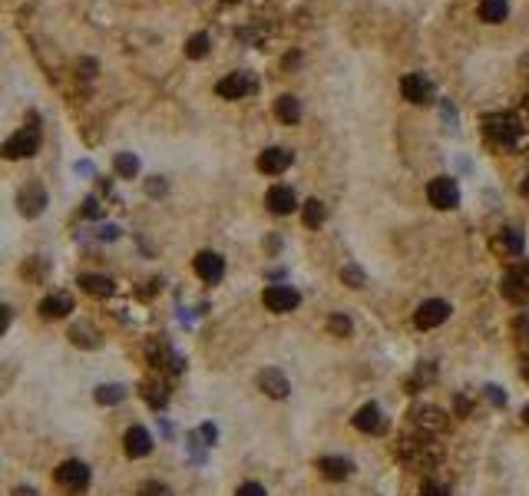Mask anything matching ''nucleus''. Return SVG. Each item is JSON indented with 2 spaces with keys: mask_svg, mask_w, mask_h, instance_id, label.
I'll list each match as a JSON object with an SVG mask.
<instances>
[{
  "mask_svg": "<svg viewBox=\"0 0 529 496\" xmlns=\"http://www.w3.org/2000/svg\"><path fill=\"white\" fill-rule=\"evenodd\" d=\"M483 129H486V139L496 146H503V149H510V146L520 143V136H523V126L520 119L513 113H493L483 119Z\"/></svg>",
  "mask_w": 529,
  "mask_h": 496,
  "instance_id": "1",
  "label": "nucleus"
},
{
  "mask_svg": "<svg viewBox=\"0 0 529 496\" xmlns=\"http://www.w3.org/2000/svg\"><path fill=\"white\" fill-rule=\"evenodd\" d=\"M53 480H57L60 490H67V493H83L89 487V467L87 463H80V460H67V463H60L53 470Z\"/></svg>",
  "mask_w": 529,
  "mask_h": 496,
  "instance_id": "2",
  "label": "nucleus"
},
{
  "mask_svg": "<svg viewBox=\"0 0 529 496\" xmlns=\"http://www.w3.org/2000/svg\"><path fill=\"white\" fill-rule=\"evenodd\" d=\"M427 199H430L433 209H457L460 205V185H457V179H450V176H437V179H430V185H427Z\"/></svg>",
  "mask_w": 529,
  "mask_h": 496,
  "instance_id": "3",
  "label": "nucleus"
},
{
  "mask_svg": "<svg viewBox=\"0 0 529 496\" xmlns=\"http://www.w3.org/2000/svg\"><path fill=\"white\" fill-rule=\"evenodd\" d=\"M261 305L268 311H275V315H288V311H295L301 305V295L291 285H268L265 295H261Z\"/></svg>",
  "mask_w": 529,
  "mask_h": 496,
  "instance_id": "4",
  "label": "nucleus"
},
{
  "mask_svg": "<svg viewBox=\"0 0 529 496\" xmlns=\"http://www.w3.org/2000/svg\"><path fill=\"white\" fill-rule=\"evenodd\" d=\"M258 90V83H255V77L251 73H229V77H222L219 83H215V93L222 96V99H245V96H251Z\"/></svg>",
  "mask_w": 529,
  "mask_h": 496,
  "instance_id": "5",
  "label": "nucleus"
},
{
  "mask_svg": "<svg viewBox=\"0 0 529 496\" xmlns=\"http://www.w3.org/2000/svg\"><path fill=\"white\" fill-rule=\"evenodd\" d=\"M40 149V133L37 126H30V129H20V133H13L4 143V156L7 159H27V156H33Z\"/></svg>",
  "mask_w": 529,
  "mask_h": 496,
  "instance_id": "6",
  "label": "nucleus"
},
{
  "mask_svg": "<svg viewBox=\"0 0 529 496\" xmlns=\"http://www.w3.org/2000/svg\"><path fill=\"white\" fill-rule=\"evenodd\" d=\"M400 93H404L407 103H414V106H427L433 103V83L423 73H407L404 80H400Z\"/></svg>",
  "mask_w": 529,
  "mask_h": 496,
  "instance_id": "7",
  "label": "nucleus"
},
{
  "mask_svg": "<svg viewBox=\"0 0 529 496\" xmlns=\"http://www.w3.org/2000/svg\"><path fill=\"white\" fill-rule=\"evenodd\" d=\"M17 209L23 219H37L40 212L47 209V189H43L40 182H27L17 195Z\"/></svg>",
  "mask_w": 529,
  "mask_h": 496,
  "instance_id": "8",
  "label": "nucleus"
},
{
  "mask_svg": "<svg viewBox=\"0 0 529 496\" xmlns=\"http://www.w3.org/2000/svg\"><path fill=\"white\" fill-rule=\"evenodd\" d=\"M447 318H450V305L440 301V298H430V301H423V305L417 308L414 325L420 328V331H430V328H440Z\"/></svg>",
  "mask_w": 529,
  "mask_h": 496,
  "instance_id": "9",
  "label": "nucleus"
},
{
  "mask_svg": "<svg viewBox=\"0 0 529 496\" xmlns=\"http://www.w3.org/2000/svg\"><path fill=\"white\" fill-rule=\"evenodd\" d=\"M195 275L202 278L205 285H219L225 278V258L219 252H199L195 255Z\"/></svg>",
  "mask_w": 529,
  "mask_h": 496,
  "instance_id": "10",
  "label": "nucleus"
},
{
  "mask_svg": "<svg viewBox=\"0 0 529 496\" xmlns=\"http://www.w3.org/2000/svg\"><path fill=\"white\" fill-rule=\"evenodd\" d=\"M291 159H295V156H291L288 149H281V146H268V149L258 156V172H265V176H281V172L291 166Z\"/></svg>",
  "mask_w": 529,
  "mask_h": 496,
  "instance_id": "11",
  "label": "nucleus"
},
{
  "mask_svg": "<svg viewBox=\"0 0 529 496\" xmlns=\"http://www.w3.org/2000/svg\"><path fill=\"white\" fill-rule=\"evenodd\" d=\"M123 450H126V457H149L153 453V437H149V430L143 427H129L126 430V437H123Z\"/></svg>",
  "mask_w": 529,
  "mask_h": 496,
  "instance_id": "12",
  "label": "nucleus"
},
{
  "mask_svg": "<svg viewBox=\"0 0 529 496\" xmlns=\"http://www.w3.org/2000/svg\"><path fill=\"white\" fill-rule=\"evenodd\" d=\"M500 291L510 298L513 305H526V301H529V281H526V275H523V271H506V275H503V281H500Z\"/></svg>",
  "mask_w": 529,
  "mask_h": 496,
  "instance_id": "13",
  "label": "nucleus"
},
{
  "mask_svg": "<svg viewBox=\"0 0 529 496\" xmlns=\"http://www.w3.org/2000/svg\"><path fill=\"white\" fill-rule=\"evenodd\" d=\"M258 387L268 397H275V401H285L288 397V391H291V384H288V377L281 371H275V367H265V371L258 374Z\"/></svg>",
  "mask_w": 529,
  "mask_h": 496,
  "instance_id": "14",
  "label": "nucleus"
},
{
  "mask_svg": "<svg viewBox=\"0 0 529 496\" xmlns=\"http://www.w3.org/2000/svg\"><path fill=\"white\" fill-rule=\"evenodd\" d=\"M265 205H268L275 215H288V212L298 209V199H295V189L288 185H271L268 195H265Z\"/></svg>",
  "mask_w": 529,
  "mask_h": 496,
  "instance_id": "15",
  "label": "nucleus"
},
{
  "mask_svg": "<svg viewBox=\"0 0 529 496\" xmlns=\"http://www.w3.org/2000/svg\"><path fill=\"white\" fill-rule=\"evenodd\" d=\"M73 311V298L70 295H50L40 301V318L43 321H60V318H67Z\"/></svg>",
  "mask_w": 529,
  "mask_h": 496,
  "instance_id": "16",
  "label": "nucleus"
},
{
  "mask_svg": "<svg viewBox=\"0 0 529 496\" xmlns=\"http://www.w3.org/2000/svg\"><path fill=\"white\" fill-rule=\"evenodd\" d=\"M354 427L361 430V433H381V430H384V414H381V407H377V404H364L354 417Z\"/></svg>",
  "mask_w": 529,
  "mask_h": 496,
  "instance_id": "17",
  "label": "nucleus"
},
{
  "mask_svg": "<svg viewBox=\"0 0 529 496\" xmlns=\"http://www.w3.org/2000/svg\"><path fill=\"white\" fill-rule=\"evenodd\" d=\"M275 116H278L281 123L295 126L301 119V99H298V96H291V93L278 96V99H275Z\"/></svg>",
  "mask_w": 529,
  "mask_h": 496,
  "instance_id": "18",
  "label": "nucleus"
},
{
  "mask_svg": "<svg viewBox=\"0 0 529 496\" xmlns=\"http://www.w3.org/2000/svg\"><path fill=\"white\" fill-rule=\"evenodd\" d=\"M317 470H321V477H327V480H347L351 477V460H344V457H321L317 460Z\"/></svg>",
  "mask_w": 529,
  "mask_h": 496,
  "instance_id": "19",
  "label": "nucleus"
},
{
  "mask_svg": "<svg viewBox=\"0 0 529 496\" xmlns=\"http://www.w3.org/2000/svg\"><path fill=\"white\" fill-rule=\"evenodd\" d=\"M510 14V4L506 0H480V20L483 23H503Z\"/></svg>",
  "mask_w": 529,
  "mask_h": 496,
  "instance_id": "20",
  "label": "nucleus"
},
{
  "mask_svg": "<svg viewBox=\"0 0 529 496\" xmlns=\"http://www.w3.org/2000/svg\"><path fill=\"white\" fill-rule=\"evenodd\" d=\"M87 295H93V298H106L109 291H113V281L106 275H80V281H77Z\"/></svg>",
  "mask_w": 529,
  "mask_h": 496,
  "instance_id": "21",
  "label": "nucleus"
},
{
  "mask_svg": "<svg viewBox=\"0 0 529 496\" xmlns=\"http://www.w3.org/2000/svg\"><path fill=\"white\" fill-rule=\"evenodd\" d=\"M496 248L503 255H523V232L520 229H503L496 235Z\"/></svg>",
  "mask_w": 529,
  "mask_h": 496,
  "instance_id": "22",
  "label": "nucleus"
},
{
  "mask_svg": "<svg viewBox=\"0 0 529 496\" xmlns=\"http://www.w3.org/2000/svg\"><path fill=\"white\" fill-rule=\"evenodd\" d=\"M301 219H305V225H308V229H317V225H321V222L327 219L325 202L308 199V202H305V205H301Z\"/></svg>",
  "mask_w": 529,
  "mask_h": 496,
  "instance_id": "23",
  "label": "nucleus"
},
{
  "mask_svg": "<svg viewBox=\"0 0 529 496\" xmlns=\"http://www.w3.org/2000/svg\"><path fill=\"white\" fill-rule=\"evenodd\" d=\"M209 47H212L209 33H205V30H199V33H192V37L185 40V57H189V60H202L205 53H209Z\"/></svg>",
  "mask_w": 529,
  "mask_h": 496,
  "instance_id": "24",
  "label": "nucleus"
},
{
  "mask_svg": "<svg viewBox=\"0 0 529 496\" xmlns=\"http://www.w3.org/2000/svg\"><path fill=\"white\" fill-rule=\"evenodd\" d=\"M414 417L420 427H430V430L447 427V417H443V411H437V407H420V411H414Z\"/></svg>",
  "mask_w": 529,
  "mask_h": 496,
  "instance_id": "25",
  "label": "nucleus"
},
{
  "mask_svg": "<svg viewBox=\"0 0 529 496\" xmlns=\"http://www.w3.org/2000/svg\"><path fill=\"white\" fill-rule=\"evenodd\" d=\"M97 401L103 404V407L123 404V401H126V387H123V384H103V387L97 391Z\"/></svg>",
  "mask_w": 529,
  "mask_h": 496,
  "instance_id": "26",
  "label": "nucleus"
},
{
  "mask_svg": "<svg viewBox=\"0 0 529 496\" xmlns=\"http://www.w3.org/2000/svg\"><path fill=\"white\" fill-rule=\"evenodd\" d=\"M113 169H116V176H123V179H133L136 172H139V159H136L133 153H116Z\"/></svg>",
  "mask_w": 529,
  "mask_h": 496,
  "instance_id": "27",
  "label": "nucleus"
},
{
  "mask_svg": "<svg viewBox=\"0 0 529 496\" xmlns=\"http://www.w3.org/2000/svg\"><path fill=\"white\" fill-rule=\"evenodd\" d=\"M70 341L77 344V347H97V331H93V328L89 325H77L73 328V331H70Z\"/></svg>",
  "mask_w": 529,
  "mask_h": 496,
  "instance_id": "28",
  "label": "nucleus"
},
{
  "mask_svg": "<svg viewBox=\"0 0 529 496\" xmlns=\"http://www.w3.org/2000/svg\"><path fill=\"white\" fill-rule=\"evenodd\" d=\"M327 328H331V331H334L337 338H347V334L354 331V325H351V318H347V315H331Z\"/></svg>",
  "mask_w": 529,
  "mask_h": 496,
  "instance_id": "29",
  "label": "nucleus"
},
{
  "mask_svg": "<svg viewBox=\"0 0 529 496\" xmlns=\"http://www.w3.org/2000/svg\"><path fill=\"white\" fill-rule=\"evenodd\" d=\"M341 278H344V285H351V288L364 285V271H361L357 265H344V268H341Z\"/></svg>",
  "mask_w": 529,
  "mask_h": 496,
  "instance_id": "30",
  "label": "nucleus"
},
{
  "mask_svg": "<svg viewBox=\"0 0 529 496\" xmlns=\"http://www.w3.org/2000/svg\"><path fill=\"white\" fill-rule=\"evenodd\" d=\"M420 496H450V487H443V483H423L420 487Z\"/></svg>",
  "mask_w": 529,
  "mask_h": 496,
  "instance_id": "31",
  "label": "nucleus"
},
{
  "mask_svg": "<svg viewBox=\"0 0 529 496\" xmlns=\"http://www.w3.org/2000/svg\"><path fill=\"white\" fill-rule=\"evenodd\" d=\"M139 496H173V490L163 487V483H146V487L139 490Z\"/></svg>",
  "mask_w": 529,
  "mask_h": 496,
  "instance_id": "32",
  "label": "nucleus"
},
{
  "mask_svg": "<svg viewBox=\"0 0 529 496\" xmlns=\"http://www.w3.org/2000/svg\"><path fill=\"white\" fill-rule=\"evenodd\" d=\"M235 496H268V493H265L261 483H241V487L235 490Z\"/></svg>",
  "mask_w": 529,
  "mask_h": 496,
  "instance_id": "33",
  "label": "nucleus"
},
{
  "mask_svg": "<svg viewBox=\"0 0 529 496\" xmlns=\"http://www.w3.org/2000/svg\"><path fill=\"white\" fill-rule=\"evenodd\" d=\"M146 192H149V195H165V182L159 179V176H153V179L146 182Z\"/></svg>",
  "mask_w": 529,
  "mask_h": 496,
  "instance_id": "34",
  "label": "nucleus"
},
{
  "mask_svg": "<svg viewBox=\"0 0 529 496\" xmlns=\"http://www.w3.org/2000/svg\"><path fill=\"white\" fill-rule=\"evenodd\" d=\"M486 397H490V401L496 404V407H503V404H506V394H503L500 387H493V384H490V387H486Z\"/></svg>",
  "mask_w": 529,
  "mask_h": 496,
  "instance_id": "35",
  "label": "nucleus"
},
{
  "mask_svg": "<svg viewBox=\"0 0 529 496\" xmlns=\"http://www.w3.org/2000/svg\"><path fill=\"white\" fill-rule=\"evenodd\" d=\"M97 199H87V215H97Z\"/></svg>",
  "mask_w": 529,
  "mask_h": 496,
  "instance_id": "36",
  "label": "nucleus"
},
{
  "mask_svg": "<svg viewBox=\"0 0 529 496\" xmlns=\"http://www.w3.org/2000/svg\"><path fill=\"white\" fill-rule=\"evenodd\" d=\"M13 496H37V490H33V487H27V490L20 487V490H17V493H13Z\"/></svg>",
  "mask_w": 529,
  "mask_h": 496,
  "instance_id": "37",
  "label": "nucleus"
},
{
  "mask_svg": "<svg viewBox=\"0 0 529 496\" xmlns=\"http://www.w3.org/2000/svg\"><path fill=\"white\" fill-rule=\"evenodd\" d=\"M520 192H523V199H529V176L523 179V185H520Z\"/></svg>",
  "mask_w": 529,
  "mask_h": 496,
  "instance_id": "38",
  "label": "nucleus"
},
{
  "mask_svg": "<svg viewBox=\"0 0 529 496\" xmlns=\"http://www.w3.org/2000/svg\"><path fill=\"white\" fill-rule=\"evenodd\" d=\"M523 420H526V424H529V404H526V407H523Z\"/></svg>",
  "mask_w": 529,
  "mask_h": 496,
  "instance_id": "39",
  "label": "nucleus"
},
{
  "mask_svg": "<svg viewBox=\"0 0 529 496\" xmlns=\"http://www.w3.org/2000/svg\"><path fill=\"white\" fill-rule=\"evenodd\" d=\"M523 109H526V113H529V96H526V99H523Z\"/></svg>",
  "mask_w": 529,
  "mask_h": 496,
  "instance_id": "40",
  "label": "nucleus"
},
{
  "mask_svg": "<svg viewBox=\"0 0 529 496\" xmlns=\"http://www.w3.org/2000/svg\"><path fill=\"white\" fill-rule=\"evenodd\" d=\"M523 275H526V281H529V268H526V271H523Z\"/></svg>",
  "mask_w": 529,
  "mask_h": 496,
  "instance_id": "41",
  "label": "nucleus"
},
{
  "mask_svg": "<svg viewBox=\"0 0 529 496\" xmlns=\"http://www.w3.org/2000/svg\"><path fill=\"white\" fill-rule=\"evenodd\" d=\"M526 381H529V367H526Z\"/></svg>",
  "mask_w": 529,
  "mask_h": 496,
  "instance_id": "42",
  "label": "nucleus"
},
{
  "mask_svg": "<svg viewBox=\"0 0 529 496\" xmlns=\"http://www.w3.org/2000/svg\"><path fill=\"white\" fill-rule=\"evenodd\" d=\"M229 4H235V0H229Z\"/></svg>",
  "mask_w": 529,
  "mask_h": 496,
  "instance_id": "43",
  "label": "nucleus"
}]
</instances>
